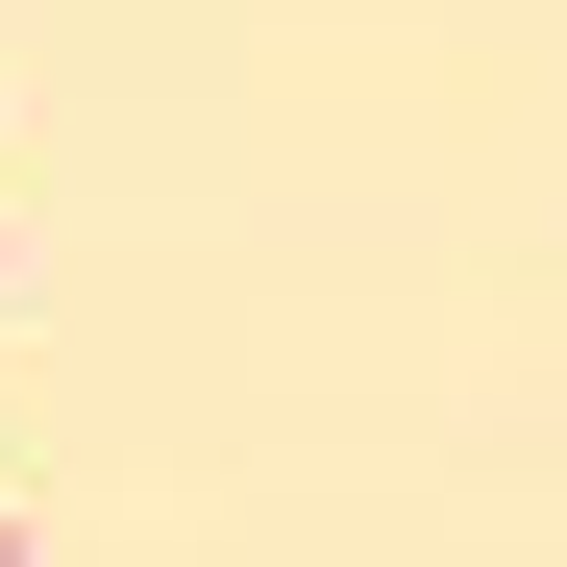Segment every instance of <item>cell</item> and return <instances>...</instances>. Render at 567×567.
I'll use <instances>...</instances> for the list:
<instances>
[{
    "label": "cell",
    "instance_id": "cell-1",
    "mask_svg": "<svg viewBox=\"0 0 567 567\" xmlns=\"http://www.w3.org/2000/svg\"><path fill=\"white\" fill-rule=\"evenodd\" d=\"M0 567H25V543H0Z\"/></svg>",
    "mask_w": 567,
    "mask_h": 567
}]
</instances>
